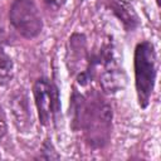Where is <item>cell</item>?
Listing matches in <instances>:
<instances>
[{
  "label": "cell",
  "instance_id": "obj_1",
  "mask_svg": "<svg viewBox=\"0 0 161 161\" xmlns=\"http://www.w3.org/2000/svg\"><path fill=\"white\" fill-rule=\"evenodd\" d=\"M70 112L73 127L82 131L89 147L102 148L108 143L112 130V108L101 93L74 91Z\"/></svg>",
  "mask_w": 161,
  "mask_h": 161
},
{
  "label": "cell",
  "instance_id": "obj_2",
  "mask_svg": "<svg viewBox=\"0 0 161 161\" xmlns=\"http://www.w3.org/2000/svg\"><path fill=\"white\" fill-rule=\"evenodd\" d=\"M133 69L137 102L138 106L145 109L150 104L157 75V54L151 42L143 40L136 45Z\"/></svg>",
  "mask_w": 161,
  "mask_h": 161
},
{
  "label": "cell",
  "instance_id": "obj_3",
  "mask_svg": "<svg viewBox=\"0 0 161 161\" xmlns=\"http://www.w3.org/2000/svg\"><path fill=\"white\" fill-rule=\"evenodd\" d=\"M87 78L88 80L92 78L98 79L101 88L106 93L117 92L123 87L125 74L111 43L102 44L96 55H88Z\"/></svg>",
  "mask_w": 161,
  "mask_h": 161
},
{
  "label": "cell",
  "instance_id": "obj_4",
  "mask_svg": "<svg viewBox=\"0 0 161 161\" xmlns=\"http://www.w3.org/2000/svg\"><path fill=\"white\" fill-rule=\"evenodd\" d=\"M13 28L24 38L34 39L43 30V19L34 0H14L9 10Z\"/></svg>",
  "mask_w": 161,
  "mask_h": 161
},
{
  "label": "cell",
  "instance_id": "obj_5",
  "mask_svg": "<svg viewBox=\"0 0 161 161\" xmlns=\"http://www.w3.org/2000/svg\"><path fill=\"white\" fill-rule=\"evenodd\" d=\"M33 96L40 123L43 126L55 123L60 112L58 87L48 78H39L33 86Z\"/></svg>",
  "mask_w": 161,
  "mask_h": 161
},
{
  "label": "cell",
  "instance_id": "obj_6",
  "mask_svg": "<svg viewBox=\"0 0 161 161\" xmlns=\"http://www.w3.org/2000/svg\"><path fill=\"white\" fill-rule=\"evenodd\" d=\"M26 108H28L26 97L23 96V93L20 92L18 94V97L14 98V104H13V109H14V114H15V123L18 125L19 130L24 128V126L29 123V118H31V114L29 111H23Z\"/></svg>",
  "mask_w": 161,
  "mask_h": 161
},
{
  "label": "cell",
  "instance_id": "obj_7",
  "mask_svg": "<svg viewBox=\"0 0 161 161\" xmlns=\"http://www.w3.org/2000/svg\"><path fill=\"white\" fill-rule=\"evenodd\" d=\"M14 75V63L11 57L0 45V86H6Z\"/></svg>",
  "mask_w": 161,
  "mask_h": 161
},
{
  "label": "cell",
  "instance_id": "obj_8",
  "mask_svg": "<svg viewBox=\"0 0 161 161\" xmlns=\"http://www.w3.org/2000/svg\"><path fill=\"white\" fill-rule=\"evenodd\" d=\"M6 132H8L6 117H5L4 111H3V109H1V107H0V140L6 135Z\"/></svg>",
  "mask_w": 161,
  "mask_h": 161
},
{
  "label": "cell",
  "instance_id": "obj_9",
  "mask_svg": "<svg viewBox=\"0 0 161 161\" xmlns=\"http://www.w3.org/2000/svg\"><path fill=\"white\" fill-rule=\"evenodd\" d=\"M44 3L47 4L48 8L53 9V10H59L60 8H63L67 3V0H44Z\"/></svg>",
  "mask_w": 161,
  "mask_h": 161
},
{
  "label": "cell",
  "instance_id": "obj_10",
  "mask_svg": "<svg viewBox=\"0 0 161 161\" xmlns=\"http://www.w3.org/2000/svg\"><path fill=\"white\" fill-rule=\"evenodd\" d=\"M156 3H157V5H160V0H156Z\"/></svg>",
  "mask_w": 161,
  "mask_h": 161
}]
</instances>
